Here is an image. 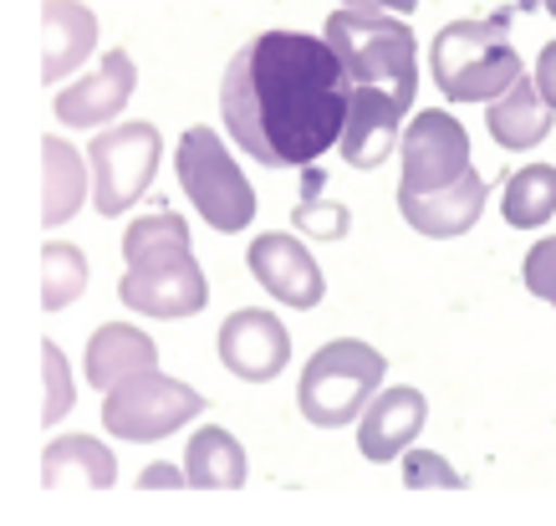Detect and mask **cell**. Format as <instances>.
<instances>
[{
    "mask_svg": "<svg viewBox=\"0 0 556 526\" xmlns=\"http://www.w3.org/2000/svg\"><path fill=\"white\" fill-rule=\"evenodd\" d=\"M225 128L266 170H296L342 143L348 83L327 36L261 32L219 83Z\"/></svg>",
    "mask_w": 556,
    "mask_h": 526,
    "instance_id": "cell-1",
    "label": "cell"
},
{
    "mask_svg": "<svg viewBox=\"0 0 556 526\" xmlns=\"http://www.w3.org/2000/svg\"><path fill=\"white\" fill-rule=\"evenodd\" d=\"M327 41L342 62L348 83V128H342V159L348 170H378L388 149L399 143L414 92H419V51L408 21L368 11V5H342L327 16Z\"/></svg>",
    "mask_w": 556,
    "mask_h": 526,
    "instance_id": "cell-2",
    "label": "cell"
},
{
    "mask_svg": "<svg viewBox=\"0 0 556 526\" xmlns=\"http://www.w3.org/2000/svg\"><path fill=\"white\" fill-rule=\"evenodd\" d=\"M123 287L118 297L143 317H194L210 302L204 272L189 251V225L174 210H153L123 236Z\"/></svg>",
    "mask_w": 556,
    "mask_h": 526,
    "instance_id": "cell-3",
    "label": "cell"
},
{
    "mask_svg": "<svg viewBox=\"0 0 556 526\" xmlns=\"http://www.w3.org/2000/svg\"><path fill=\"white\" fill-rule=\"evenodd\" d=\"M429 67H434V83L450 102H495L506 87L526 77L521 51L510 47L506 11L490 21H450L434 36Z\"/></svg>",
    "mask_w": 556,
    "mask_h": 526,
    "instance_id": "cell-4",
    "label": "cell"
},
{
    "mask_svg": "<svg viewBox=\"0 0 556 526\" xmlns=\"http://www.w3.org/2000/svg\"><path fill=\"white\" fill-rule=\"evenodd\" d=\"M388 363L378 348L357 338H332L327 348L306 358L302 384H296V409L306 414V425L342 429L372 404V393L383 384Z\"/></svg>",
    "mask_w": 556,
    "mask_h": 526,
    "instance_id": "cell-5",
    "label": "cell"
},
{
    "mask_svg": "<svg viewBox=\"0 0 556 526\" xmlns=\"http://www.w3.org/2000/svg\"><path fill=\"white\" fill-rule=\"evenodd\" d=\"M179 185H185L189 204L225 236L245 230L255 221V189L236 170V159L225 153L215 128H185V138H179Z\"/></svg>",
    "mask_w": 556,
    "mask_h": 526,
    "instance_id": "cell-6",
    "label": "cell"
},
{
    "mask_svg": "<svg viewBox=\"0 0 556 526\" xmlns=\"http://www.w3.org/2000/svg\"><path fill=\"white\" fill-rule=\"evenodd\" d=\"M159 153H164V138L153 123H123V128H102L92 138L87 164H92V204L102 221L143 200V189L153 185V170H159Z\"/></svg>",
    "mask_w": 556,
    "mask_h": 526,
    "instance_id": "cell-7",
    "label": "cell"
},
{
    "mask_svg": "<svg viewBox=\"0 0 556 526\" xmlns=\"http://www.w3.org/2000/svg\"><path fill=\"white\" fill-rule=\"evenodd\" d=\"M194 414H204V393H194L189 384H179V378L169 374H138L128 378V384H118V389L102 399V425H108V435H118V440H169L174 429H185V419H194Z\"/></svg>",
    "mask_w": 556,
    "mask_h": 526,
    "instance_id": "cell-8",
    "label": "cell"
},
{
    "mask_svg": "<svg viewBox=\"0 0 556 526\" xmlns=\"http://www.w3.org/2000/svg\"><path fill=\"white\" fill-rule=\"evenodd\" d=\"M399 153H404L399 195H434V189H450L470 174V134L439 108L408 123Z\"/></svg>",
    "mask_w": 556,
    "mask_h": 526,
    "instance_id": "cell-9",
    "label": "cell"
},
{
    "mask_svg": "<svg viewBox=\"0 0 556 526\" xmlns=\"http://www.w3.org/2000/svg\"><path fill=\"white\" fill-rule=\"evenodd\" d=\"M219 363L245 384H270L291 363V333L261 306H240L219 327Z\"/></svg>",
    "mask_w": 556,
    "mask_h": 526,
    "instance_id": "cell-10",
    "label": "cell"
},
{
    "mask_svg": "<svg viewBox=\"0 0 556 526\" xmlns=\"http://www.w3.org/2000/svg\"><path fill=\"white\" fill-rule=\"evenodd\" d=\"M138 87V67L134 57L123 47L102 51V67L87 72L83 83H72L56 92V118H62V128H102L108 118H118L123 108H128V98H134Z\"/></svg>",
    "mask_w": 556,
    "mask_h": 526,
    "instance_id": "cell-11",
    "label": "cell"
},
{
    "mask_svg": "<svg viewBox=\"0 0 556 526\" xmlns=\"http://www.w3.org/2000/svg\"><path fill=\"white\" fill-rule=\"evenodd\" d=\"M245 261H251L255 281L287 306H302L306 312V306H317L321 291H327L321 287V272H317V261H312V251L291 236H255L251 251H245Z\"/></svg>",
    "mask_w": 556,
    "mask_h": 526,
    "instance_id": "cell-12",
    "label": "cell"
},
{
    "mask_svg": "<svg viewBox=\"0 0 556 526\" xmlns=\"http://www.w3.org/2000/svg\"><path fill=\"white\" fill-rule=\"evenodd\" d=\"M424 414H429V404H424L419 389H408V384H399V389H378L372 393V404L363 409V425H357V450L368 460H393L404 455L408 440L424 429Z\"/></svg>",
    "mask_w": 556,
    "mask_h": 526,
    "instance_id": "cell-13",
    "label": "cell"
},
{
    "mask_svg": "<svg viewBox=\"0 0 556 526\" xmlns=\"http://www.w3.org/2000/svg\"><path fill=\"white\" fill-rule=\"evenodd\" d=\"M485 195H490V185L470 170L465 179H459V185L434 189V195H399V210H404V221L414 225L419 236L455 240V236H465V230L480 221Z\"/></svg>",
    "mask_w": 556,
    "mask_h": 526,
    "instance_id": "cell-14",
    "label": "cell"
},
{
    "mask_svg": "<svg viewBox=\"0 0 556 526\" xmlns=\"http://www.w3.org/2000/svg\"><path fill=\"white\" fill-rule=\"evenodd\" d=\"M118 480L113 450L87 435H62L41 450V486L47 491H108Z\"/></svg>",
    "mask_w": 556,
    "mask_h": 526,
    "instance_id": "cell-15",
    "label": "cell"
},
{
    "mask_svg": "<svg viewBox=\"0 0 556 526\" xmlns=\"http://www.w3.org/2000/svg\"><path fill=\"white\" fill-rule=\"evenodd\" d=\"M153 368H159V348H153L149 333H138L128 323H102L87 342V378L102 393H113L138 374H153Z\"/></svg>",
    "mask_w": 556,
    "mask_h": 526,
    "instance_id": "cell-16",
    "label": "cell"
},
{
    "mask_svg": "<svg viewBox=\"0 0 556 526\" xmlns=\"http://www.w3.org/2000/svg\"><path fill=\"white\" fill-rule=\"evenodd\" d=\"M98 47V16L77 0H47L41 11V77L62 83L72 67H83Z\"/></svg>",
    "mask_w": 556,
    "mask_h": 526,
    "instance_id": "cell-17",
    "label": "cell"
},
{
    "mask_svg": "<svg viewBox=\"0 0 556 526\" xmlns=\"http://www.w3.org/2000/svg\"><path fill=\"white\" fill-rule=\"evenodd\" d=\"M552 102L541 98L536 77H521L516 87H506L501 98L490 102V138L501 149H536L541 138L552 134Z\"/></svg>",
    "mask_w": 556,
    "mask_h": 526,
    "instance_id": "cell-18",
    "label": "cell"
},
{
    "mask_svg": "<svg viewBox=\"0 0 556 526\" xmlns=\"http://www.w3.org/2000/svg\"><path fill=\"white\" fill-rule=\"evenodd\" d=\"M185 476L194 491H240L245 486V450L230 429L204 425L185 450Z\"/></svg>",
    "mask_w": 556,
    "mask_h": 526,
    "instance_id": "cell-19",
    "label": "cell"
},
{
    "mask_svg": "<svg viewBox=\"0 0 556 526\" xmlns=\"http://www.w3.org/2000/svg\"><path fill=\"white\" fill-rule=\"evenodd\" d=\"M41 159H47V179H41V225H62L77 215L87 189V170L83 153L62 143V138H47L41 143Z\"/></svg>",
    "mask_w": 556,
    "mask_h": 526,
    "instance_id": "cell-20",
    "label": "cell"
},
{
    "mask_svg": "<svg viewBox=\"0 0 556 526\" xmlns=\"http://www.w3.org/2000/svg\"><path fill=\"white\" fill-rule=\"evenodd\" d=\"M501 215L516 230H536L556 215V170L552 164H526L506 179V200H501Z\"/></svg>",
    "mask_w": 556,
    "mask_h": 526,
    "instance_id": "cell-21",
    "label": "cell"
},
{
    "mask_svg": "<svg viewBox=\"0 0 556 526\" xmlns=\"http://www.w3.org/2000/svg\"><path fill=\"white\" fill-rule=\"evenodd\" d=\"M83 287H87V255L77 246H67V240L41 246V306L62 312V306L83 297Z\"/></svg>",
    "mask_w": 556,
    "mask_h": 526,
    "instance_id": "cell-22",
    "label": "cell"
},
{
    "mask_svg": "<svg viewBox=\"0 0 556 526\" xmlns=\"http://www.w3.org/2000/svg\"><path fill=\"white\" fill-rule=\"evenodd\" d=\"M404 486H408V491H424V486L459 491V486H465V476H459L444 455H434V450H408V455H404Z\"/></svg>",
    "mask_w": 556,
    "mask_h": 526,
    "instance_id": "cell-23",
    "label": "cell"
},
{
    "mask_svg": "<svg viewBox=\"0 0 556 526\" xmlns=\"http://www.w3.org/2000/svg\"><path fill=\"white\" fill-rule=\"evenodd\" d=\"M41 363H47V404H41V425H56V419L72 409V374H67V358L56 353V342L41 348Z\"/></svg>",
    "mask_w": 556,
    "mask_h": 526,
    "instance_id": "cell-24",
    "label": "cell"
},
{
    "mask_svg": "<svg viewBox=\"0 0 556 526\" xmlns=\"http://www.w3.org/2000/svg\"><path fill=\"white\" fill-rule=\"evenodd\" d=\"M521 276H526V291H531V297H541V302L556 306V236L536 240V246L526 251Z\"/></svg>",
    "mask_w": 556,
    "mask_h": 526,
    "instance_id": "cell-25",
    "label": "cell"
},
{
    "mask_svg": "<svg viewBox=\"0 0 556 526\" xmlns=\"http://www.w3.org/2000/svg\"><path fill=\"white\" fill-rule=\"evenodd\" d=\"M291 215H296V225H302L306 236H321V240H338L342 230H348V210H342V204L312 200V189H302V204H296Z\"/></svg>",
    "mask_w": 556,
    "mask_h": 526,
    "instance_id": "cell-26",
    "label": "cell"
},
{
    "mask_svg": "<svg viewBox=\"0 0 556 526\" xmlns=\"http://www.w3.org/2000/svg\"><path fill=\"white\" fill-rule=\"evenodd\" d=\"M536 87H541V98L556 108V41L552 47H541V62H536Z\"/></svg>",
    "mask_w": 556,
    "mask_h": 526,
    "instance_id": "cell-27",
    "label": "cell"
},
{
    "mask_svg": "<svg viewBox=\"0 0 556 526\" xmlns=\"http://www.w3.org/2000/svg\"><path fill=\"white\" fill-rule=\"evenodd\" d=\"M138 486H143V491H159V486H189V476L185 471H174V465H149Z\"/></svg>",
    "mask_w": 556,
    "mask_h": 526,
    "instance_id": "cell-28",
    "label": "cell"
},
{
    "mask_svg": "<svg viewBox=\"0 0 556 526\" xmlns=\"http://www.w3.org/2000/svg\"><path fill=\"white\" fill-rule=\"evenodd\" d=\"M342 5H368V11H414L419 0H342Z\"/></svg>",
    "mask_w": 556,
    "mask_h": 526,
    "instance_id": "cell-29",
    "label": "cell"
},
{
    "mask_svg": "<svg viewBox=\"0 0 556 526\" xmlns=\"http://www.w3.org/2000/svg\"><path fill=\"white\" fill-rule=\"evenodd\" d=\"M546 11H552V16H556V0H546Z\"/></svg>",
    "mask_w": 556,
    "mask_h": 526,
    "instance_id": "cell-30",
    "label": "cell"
}]
</instances>
